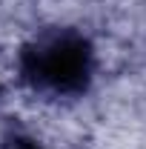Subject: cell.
<instances>
[{
    "mask_svg": "<svg viewBox=\"0 0 146 149\" xmlns=\"http://www.w3.org/2000/svg\"><path fill=\"white\" fill-rule=\"evenodd\" d=\"M17 149H40V146H35V143H29V141H20V146Z\"/></svg>",
    "mask_w": 146,
    "mask_h": 149,
    "instance_id": "2",
    "label": "cell"
},
{
    "mask_svg": "<svg viewBox=\"0 0 146 149\" xmlns=\"http://www.w3.org/2000/svg\"><path fill=\"white\" fill-rule=\"evenodd\" d=\"M20 72L35 89L55 95H77L92 80L95 52L83 35L60 32L29 46L20 55Z\"/></svg>",
    "mask_w": 146,
    "mask_h": 149,
    "instance_id": "1",
    "label": "cell"
}]
</instances>
